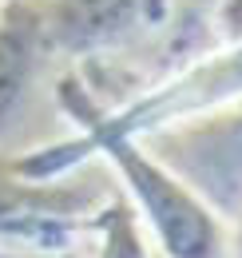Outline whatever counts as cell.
I'll return each mask as SVG.
<instances>
[{
  "label": "cell",
  "instance_id": "6da1fadb",
  "mask_svg": "<svg viewBox=\"0 0 242 258\" xmlns=\"http://www.w3.org/2000/svg\"><path fill=\"white\" fill-rule=\"evenodd\" d=\"M234 20L242 24V0H234Z\"/></svg>",
  "mask_w": 242,
  "mask_h": 258
}]
</instances>
